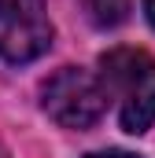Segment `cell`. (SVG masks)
Segmentation results:
<instances>
[{"label": "cell", "instance_id": "1", "mask_svg": "<svg viewBox=\"0 0 155 158\" xmlns=\"http://www.w3.org/2000/svg\"><path fill=\"white\" fill-rule=\"evenodd\" d=\"M100 81L118 99L122 129L144 136L155 121V59L140 48H111L100 55Z\"/></svg>", "mask_w": 155, "mask_h": 158}, {"label": "cell", "instance_id": "2", "mask_svg": "<svg viewBox=\"0 0 155 158\" xmlns=\"http://www.w3.org/2000/svg\"><path fill=\"white\" fill-rule=\"evenodd\" d=\"M44 114L63 129H89L107 110V88L104 81L81 66H63L41 88Z\"/></svg>", "mask_w": 155, "mask_h": 158}, {"label": "cell", "instance_id": "3", "mask_svg": "<svg viewBox=\"0 0 155 158\" xmlns=\"http://www.w3.org/2000/svg\"><path fill=\"white\" fill-rule=\"evenodd\" d=\"M52 48L44 0H0V63H33Z\"/></svg>", "mask_w": 155, "mask_h": 158}, {"label": "cell", "instance_id": "4", "mask_svg": "<svg viewBox=\"0 0 155 158\" xmlns=\"http://www.w3.org/2000/svg\"><path fill=\"white\" fill-rule=\"evenodd\" d=\"M89 11L100 26H118L129 11V0H89Z\"/></svg>", "mask_w": 155, "mask_h": 158}, {"label": "cell", "instance_id": "5", "mask_svg": "<svg viewBox=\"0 0 155 158\" xmlns=\"http://www.w3.org/2000/svg\"><path fill=\"white\" fill-rule=\"evenodd\" d=\"M81 158H140V155H133V151H89Z\"/></svg>", "mask_w": 155, "mask_h": 158}, {"label": "cell", "instance_id": "6", "mask_svg": "<svg viewBox=\"0 0 155 158\" xmlns=\"http://www.w3.org/2000/svg\"><path fill=\"white\" fill-rule=\"evenodd\" d=\"M140 7H144V19L155 26V0H140Z\"/></svg>", "mask_w": 155, "mask_h": 158}]
</instances>
